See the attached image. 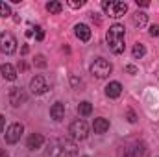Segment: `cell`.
<instances>
[{
    "mask_svg": "<svg viewBox=\"0 0 159 157\" xmlns=\"http://www.w3.org/2000/svg\"><path fill=\"white\" fill-rule=\"evenodd\" d=\"M76 142L70 139H52L46 146V157H74Z\"/></svg>",
    "mask_w": 159,
    "mask_h": 157,
    "instance_id": "cell-1",
    "label": "cell"
},
{
    "mask_svg": "<svg viewBox=\"0 0 159 157\" xmlns=\"http://www.w3.org/2000/svg\"><path fill=\"white\" fill-rule=\"evenodd\" d=\"M124 35H126V32H124V26H122V24H113V26L107 30L106 41H107V44H109V50H111L113 54H117V56H120V54L126 50Z\"/></svg>",
    "mask_w": 159,
    "mask_h": 157,
    "instance_id": "cell-2",
    "label": "cell"
},
{
    "mask_svg": "<svg viewBox=\"0 0 159 157\" xmlns=\"http://www.w3.org/2000/svg\"><path fill=\"white\" fill-rule=\"evenodd\" d=\"M102 7H104L106 15H109L111 19H120L128 11V4L120 2V0H106V2H102Z\"/></svg>",
    "mask_w": 159,
    "mask_h": 157,
    "instance_id": "cell-3",
    "label": "cell"
},
{
    "mask_svg": "<svg viewBox=\"0 0 159 157\" xmlns=\"http://www.w3.org/2000/svg\"><path fill=\"white\" fill-rule=\"evenodd\" d=\"M111 70H113V65H111L107 59H104V57L94 59V63L91 65V74H93L94 78H98V79L107 78V76L111 74Z\"/></svg>",
    "mask_w": 159,
    "mask_h": 157,
    "instance_id": "cell-4",
    "label": "cell"
},
{
    "mask_svg": "<svg viewBox=\"0 0 159 157\" xmlns=\"http://www.w3.org/2000/svg\"><path fill=\"white\" fill-rule=\"evenodd\" d=\"M69 133H70V137L74 141H83L89 135V126H87L85 120H74L70 124V128H69Z\"/></svg>",
    "mask_w": 159,
    "mask_h": 157,
    "instance_id": "cell-5",
    "label": "cell"
},
{
    "mask_svg": "<svg viewBox=\"0 0 159 157\" xmlns=\"http://www.w3.org/2000/svg\"><path fill=\"white\" fill-rule=\"evenodd\" d=\"M0 50H2L4 54H7V56L17 50V39H15L13 34H9V32L0 34Z\"/></svg>",
    "mask_w": 159,
    "mask_h": 157,
    "instance_id": "cell-6",
    "label": "cell"
},
{
    "mask_svg": "<svg viewBox=\"0 0 159 157\" xmlns=\"http://www.w3.org/2000/svg\"><path fill=\"white\" fill-rule=\"evenodd\" d=\"M22 131H24L22 124H19V122L11 124V126L7 128V131H6V142H7V144H15V142H19L20 137H22Z\"/></svg>",
    "mask_w": 159,
    "mask_h": 157,
    "instance_id": "cell-7",
    "label": "cell"
},
{
    "mask_svg": "<svg viewBox=\"0 0 159 157\" xmlns=\"http://www.w3.org/2000/svg\"><path fill=\"white\" fill-rule=\"evenodd\" d=\"M26 92H24V89H20V87H13L11 91H9V104L13 105V107H19V105H22L24 102H26Z\"/></svg>",
    "mask_w": 159,
    "mask_h": 157,
    "instance_id": "cell-8",
    "label": "cell"
},
{
    "mask_svg": "<svg viewBox=\"0 0 159 157\" xmlns=\"http://www.w3.org/2000/svg\"><path fill=\"white\" fill-rule=\"evenodd\" d=\"M146 155H148V150H146L144 142H135L124 152V157H146Z\"/></svg>",
    "mask_w": 159,
    "mask_h": 157,
    "instance_id": "cell-9",
    "label": "cell"
},
{
    "mask_svg": "<svg viewBox=\"0 0 159 157\" xmlns=\"http://www.w3.org/2000/svg\"><path fill=\"white\" fill-rule=\"evenodd\" d=\"M30 89H32L34 94H44L48 91V83H46V79L43 76H35L30 81Z\"/></svg>",
    "mask_w": 159,
    "mask_h": 157,
    "instance_id": "cell-10",
    "label": "cell"
},
{
    "mask_svg": "<svg viewBox=\"0 0 159 157\" xmlns=\"http://www.w3.org/2000/svg\"><path fill=\"white\" fill-rule=\"evenodd\" d=\"M74 34H76V37L80 41H83V43H87V41L91 39V28L87 26V24H76L74 26Z\"/></svg>",
    "mask_w": 159,
    "mask_h": 157,
    "instance_id": "cell-11",
    "label": "cell"
},
{
    "mask_svg": "<svg viewBox=\"0 0 159 157\" xmlns=\"http://www.w3.org/2000/svg\"><path fill=\"white\" fill-rule=\"evenodd\" d=\"M0 72H2V76L7 79V81H15V79H17V70H15V67L9 65V63L0 65Z\"/></svg>",
    "mask_w": 159,
    "mask_h": 157,
    "instance_id": "cell-12",
    "label": "cell"
},
{
    "mask_svg": "<svg viewBox=\"0 0 159 157\" xmlns=\"http://www.w3.org/2000/svg\"><path fill=\"white\" fill-rule=\"evenodd\" d=\"M50 117L54 118V120H63L65 117V104H61V102H56L52 107H50Z\"/></svg>",
    "mask_w": 159,
    "mask_h": 157,
    "instance_id": "cell-13",
    "label": "cell"
},
{
    "mask_svg": "<svg viewBox=\"0 0 159 157\" xmlns=\"http://www.w3.org/2000/svg\"><path fill=\"white\" fill-rule=\"evenodd\" d=\"M122 94V85L119 81H111L107 87H106V96L107 98H119Z\"/></svg>",
    "mask_w": 159,
    "mask_h": 157,
    "instance_id": "cell-14",
    "label": "cell"
},
{
    "mask_svg": "<svg viewBox=\"0 0 159 157\" xmlns=\"http://www.w3.org/2000/svg\"><path fill=\"white\" fill-rule=\"evenodd\" d=\"M43 142H44V137H43L41 133H32V135L28 137V148H30V150H37V148H41Z\"/></svg>",
    "mask_w": 159,
    "mask_h": 157,
    "instance_id": "cell-15",
    "label": "cell"
},
{
    "mask_svg": "<svg viewBox=\"0 0 159 157\" xmlns=\"http://www.w3.org/2000/svg\"><path fill=\"white\" fill-rule=\"evenodd\" d=\"M93 129H94V133H98V135L106 133V131L109 129V120H107V118H96L94 124H93Z\"/></svg>",
    "mask_w": 159,
    "mask_h": 157,
    "instance_id": "cell-16",
    "label": "cell"
},
{
    "mask_svg": "<svg viewBox=\"0 0 159 157\" xmlns=\"http://www.w3.org/2000/svg\"><path fill=\"white\" fill-rule=\"evenodd\" d=\"M131 20H133V24H135L137 28H143V26H146V22H148V15L143 13V11H137V13H133Z\"/></svg>",
    "mask_w": 159,
    "mask_h": 157,
    "instance_id": "cell-17",
    "label": "cell"
},
{
    "mask_svg": "<svg viewBox=\"0 0 159 157\" xmlns=\"http://www.w3.org/2000/svg\"><path fill=\"white\" fill-rule=\"evenodd\" d=\"M61 9H63V6H61V2H57V0H52V2H48V4H46V11H48V13L59 15V13H61Z\"/></svg>",
    "mask_w": 159,
    "mask_h": 157,
    "instance_id": "cell-18",
    "label": "cell"
},
{
    "mask_svg": "<svg viewBox=\"0 0 159 157\" xmlns=\"http://www.w3.org/2000/svg\"><path fill=\"white\" fill-rule=\"evenodd\" d=\"M78 113L81 117H89V115L93 113V105H91L89 102H81L78 105Z\"/></svg>",
    "mask_w": 159,
    "mask_h": 157,
    "instance_id": "cell-19",
    "label": "cell"
},
{
    "mask_svg": "<svg viewBox=\"0 0 159 157\" xmlns=\"http://www.w3.org/2000/svg\"><path fill=\"white\" fill-rule=\"evenodd\" d=\"M131 54H133V57H135V59H141V57H144V54H146V48H144V44L137 43V44L133 46Z\"/></svg>",
    "mask_w": 159,
    "mask_h": 157,
    "instance_id": "cell-20",
    "label": "cell"
},
{
    "mask_svg": "<svg viewBox=\"0 0 159 157\" xmlns=\"http://www.w3.org/2000/svg\"><path fill=\"white\" fill-rule=\"evenodd\" d=\"M11 15V7L6 4V2H0V17L2 19H7Z\"/></svg>",
    "mask_w": 159,
    "mask_h": 157,
    "instance_id": "cell-21",
    "label": "cell"
},
{
    "mask_svg": "<svg viewBox=\"0 0 159 157\" xmlns=\"http://www.w3.org/2000/svg\"><path fill=\"white\" fill-rule=\"evenodd\" d=\"M34 35H35V39H37V41H43V39H44V30H43L41 26H35Z\"/></svg>",
    "mask_w": 159,
    "mask_h": 157,
    "instance_id": "cell-22",
    "label": "cell"
},
{
    "mask_svg": "<svg viewBox=\"0 0 159 157\" xmlns=\"http://www.w3.org/2000/svg\"><path fill=\"white\" fill-rule=\"evenodd\" d=\"M35 65H37V67H41V69H43V67H46L44 56H37V57H35Z\"/></svg>",
    "mask_w": 159,
    "mask_h": 157,
    "instance_id": "cell-23",
    "label": "cell"
},
{
    "mask_svg": "<svg viewBox=\"0 0 159 157\" xmlns=\"http://www.w3.org/2000/svg\"><path fill=\"white\" fill-rule=\"evenodd\" d=\"M152 37H159V26L157 24H154V26H150V32H148Z\"/></svg>",
    "mask_w": 159,
    "mask_h": 157,
    "instance_id": "cell-24",
    "label": "cell"
},
{
    "mask_svg": "<svg viewBox=\"0 0 159 157\" xmlns=\"http://www.w3.org/2000/svg\"><path fill=\"white\" fill-rule=\"evenodd\" d=\"M67 4H69L70 7H81V6H83V0H69Z\"/></svg>",
    "mask_w": 159,
    "mask_h": 157,
    "instance_id": "cell-25",
    "label": "cell"
},
{
    "mask_svg": "<svg viewBox=\"0 0 159 157\" xmlns=\"http://www.w3.org/2000/svg\"><path fill=\"white\" fill-rule=\"evenodd\" d=\"M70 83H72V87H74V89H80V87H81V79H78L76 76H72V78H70Z\"/></svg>",
    "mask_w": 159,
    "mask_h": 157,
    "instance_id": "cell-26",
    "label": "cell"
},
{
    "mask_svg": "<svg viewBox=\"0 0 159 157\" xmlns=\"http://www.w3.org/2000/svg\"><path fill=\"white\" fill-rule=\"evenodd\" d=\"M128 120H129L131 124H135V122H137V117H135V113H133L131 109H128Z\"/></svg>",
    "mask_w": 159,
    "mask_h": 157,
    "instance_id": "cell-27",
    "label": "cell"
},
{
    "mask_svg": "<svg viewBox=\"0 0 159 157\" xmlns=\"http://www.w3.org/2000/svg\"><path fill=\"white\" fill-rule=\"evenodd\" d=\"M126 72H129V74H137V67H133V65H128V67H126Z\"/></svg>",
    "mask_w": 159,
    "mask_h": 157,
    "instance_id": "cell-28",
    "label": "cell"
},
{
    "mask_svg": "<svg viewBox=\"0 0 159 157\" xmlns=\"http://www.w3.org/2000/svg\"><path fill=\"white\" fill-rule=\"evenodd\" d=\"M137 6H141V7H148L150 2H146V0H137Z\"/></svg>",
    "mask_w": 159,
    "mask_h": 157,
    "instance_id": "cell-29",
    "label": "cell"
},
{
    "mask_svg": "<svg viewBox=\"0 0 159 157\" xmlns=\"http://www.w3.org/2000/svg\"><path fill=\"white\" fill-rule=\"evenodd\" d=\"M4 124H6V118L0 115V133H2V129H4Z\"/></svg>",
    "mask_w": 159,
    "mask_h": 157,
    "instance_id": "cell-30",
    "label": "cell"
},
{
    "mask_svg": "<svg viewBox=\"0 0 159 157\" xmlns=\"http://www.w3.org/2000/svg\"><path fill=\"white\" fill-rule=\"evenodd\" d=\"M0 157H7V152H4V150H0Z\"/></svg>",
    "mask_w": 159,
    "mask_h": 157,
    "instance_id": "cell-31",
    "label": "cell"
},
{
    "mask_svg": "<svg viewBox=\"0 0 159 157\" xmlns=\"http://www.w3.org/2000/svg\"><path fill=\"white\" fill-rule=\"evenodd\" d=\"M83 157H87V155H83Z\"/></svg>",
    "mask_w": 159,
    "mask_h": 157,
    "instance_id": "cell-32",
    "label": "cell"
}]
</instances>
